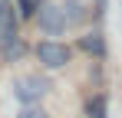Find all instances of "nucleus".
Returning a JSON list of instances; mask_svg holds the SVG:
<instances>
[{
  "instance_id": "obj_1",
  "label": "nucleus",
  "mask_w": 122,
  "mask_h": 118,
  "mask_svg": "<svg viewBox=\"0 0 122 118\" xmlns=\"http://www.w3.org/2000/svg\"><path fill=\"white\" fill-rule=\"evenodd\" d=\"M46 92H50V79L46 76H20L17 82H13V95L20 98V105H40L43 98H46Z\"/></svg>"
},
{
  "instance_id": "obj_2",
  "label": "nucleus",
  "mask_w": 122,
  "mask_h": 118,
  "mask_svg": "<svg viewBox=\"0 0 122 118\" xmlns=\"http://www.w3.org/2000/svg\"><path fill=\"white\" fill-rule=\"evenodd\" d=\"M69 56H73V49L66 43H60V39H43L40 46H36V59H40L46 69H63L69 62Z\"/></svg>"
},
{
  "instance_id": "obj_3",
  "label": "nucleus",
  "mask_w": 122,
  "mask_h": 118,
  "mask_svg": "<svg viewBox=\"0 0 122 118\" xmlns=\"http://www.w3.org/2000/svg\"><path fill=\"white\" fill-rule=\"evenodd\" d=\"M36 23H40V30L46 33V36H63V33H66V26H69L66 10L56 7V3H43L40 13H36Z\"/></svg>"
},
{
  "instance_id": "obj_4",
  "label": "nucleus",
  "mask_w": 122,
  "mask_h": 118,
  "mask_svg": "<svg viewBox=\"0 0 122 118\" xmlns=\"http://www.w3.org/2000/svg\"><path fill=\"white\" fill-rule=\"evenodd\" d=\"M79 49L102 59L106 56V36H102V33H86V36H79Z\"/></svg>"
},
{
  "instance_id": "obj_5",
  "label": "nucleus",
  "mask_w": 122,
  "mask_h": 118,
  "mask_svg": "<svg viewBox=\"0 0 122 118\" xmlns=\"http://www.w3.org/2000/svg\"><path fill=\"white\" fill-rule=\"evenodd\" d=\"M10 36H17V17L10 10V3L3 0L0 3V39H10Z\"/></svg>"
},
{
  "instance_id": "obj_6",
  "label": "nucleus",
  "mask_w": 122,
  "mask_h": 118,
  "mask_svg": "<svg viewBox=\"0 0 122 118\" xmlns=\"http://www.w3.org/2000/svg\"><path fill=\"white\" fill-rule=\"evenodd\" d=\"M0 53H3V59H20L23 53H26V46L20 43V36H10V39H0Z\"/></svg>"
},
{
  "instance_id": "obj_7",
  "label": "nucleus",
  "mask_w": 122,
  "mask_h": 118,
  "mask_svg": "<svg viewBox=\"0 0 122 118\" xmlns=\"http://www.w3.org/2000/svg\"><path fill=\"white\" fill-rule=\"evenodd\" d=\"M106 112H109V102H106V95H92L89 102H86V115H89V118H109Z\"/></svg>"
},
{
  "instance_id": "obj_8",
  "label": "nucleus",
  "mask_w": 122,
  "mask_h": 118,
  "mask_svg": "<svg viewBox=\"0 0 122 118\" xmlns=\"http://www.w3.org/2000/svg\"><path fill=\"white\" fill-rule=\"evenodd\" d=\"M63 10H66V20H69V23H82V20H86V3H82V0H66Z\"/></svg>"
},
{
  "instance_id": "obj_9",
  "label": "nucleus",
  "mask_w": 122,
  "mask_h": 118,
  "mask_svg": "<svg viewBox=\"0 0 122 118\" xmlns=\"http://www.w3.org/2000/svg\"><path fill=\"white\" fill-rule=\"evenodd\" d=\"M40 7H43V0H17V10H20L23 20H33L40 13Z\"/></svg>"
},
{
  "instance_id": "obj_10",
  "label": "nucleus",
  "mask_w": 122,
  "mask_h": 118,
  "mask_svg": "<svg viewBox=\"0 0 122 118\" xmlns=\"http://www.w3.org/2000/svg\"><path fill=\"white\" fill-rule=\"evenodd\" d=\"M17 118H50V115L43 112L40 105H23V108H20V115H17Z\"/></svg>"
},
{
  "instance_id": "obj_11",
  "label": "nucleus",
  "mask_w": 122,
  "mask_h": 118,
  "mask_svg": "<svg viewBox=\"0 0 122 118\" xmlns=\"http://www.w3.org/2000/svg\"><path fill=\"white\" fill-rule=\"evenodd\" d=\"M0 3H3V0H0Z\"/></svg>"
}]
</instances>
